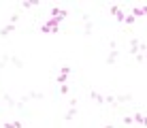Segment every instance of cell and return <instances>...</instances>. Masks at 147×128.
Listing matches in <instances>:
<instances>
[{"label":"cell","mask_w":147,"mask_h":128,"mask_svg":"<svg viewBox=\"0 0 147 128\" xmlns=\"http://www.w3.org/2000/svg\"><path fill=\"white\" fill-rule=\"evenodd\" d=\"M40 32H43V34H49V32H51V34H58V32H60V22H58L55 17H49L47 22L40 26Z\"/></svg>","instance_id":"6da1fadb"},{"label":"cell","mask_w":147,"mask_h":128,"mask_svg":"<svg viewBox=\"0 0 147 128\" xmlns=\"http://www.w3.org/2000/svg\"><path fill=\"white\" fill-rule=\"evenodd\" d=\"M109 13L113 15L117 22H126V11H124V7H119V4H111V7H109Z\"/></svg>","instance_id":"7a4b0ae2"},{"label":"cell","mask_w":147,"mask_h":128,"mask_svg":"<svg viewBox=\"0 0 147 128\" xmlns=\"http://www.w3.org/2000/svg\"><path fill=\"white\" fill-rule=\"evenodd\" d=\"M70 70H73V68H70L68 64H64L62 68H60V73H58V77H55V81H58L60 85H64V83H66V79H68V75H70Z\"/></svg>","instance_id":"3957f363"},{"label":"cell","mask_w":147,"mask_h":128,"mask_svg":"<svg viewBox=\"0 0 147 128\" xmlns=\"http://www.w3.org/2000/svg\"><path fill=\"white\" fill-rule=\"evenodd\" d=\"M49 13H51V17H55V19H58L60 24H62L64 19L68 17V13L64 11V9H60V7H51V9H49Z\"/></svg>","instance_id":"277c9868"},{"label":"cell","mask_w":147,"mask_h":128,"mask_svg":"<svg viewBox=\"0 0 147 128\" xmlns=\"http://www.w3.org/2000/svg\"><path fill=\"white\" fill-rule=\"evenodd\" d=\"M132 120H134V124H141V126H145V128H147V115H143L141 111H134Z\"/></svg>","instance_id":"5b68a950"},{"label":"cell","mask_w":147,"mask_h":128,"mask_svg":"<svg viewBox=\"0 0 147 128\" xmlns=\"http://www.w3.org/2000/svg\"><path fill=\"white\" fill-rule=\"evenodd\" d=\"M130 13H132L134 17H145V15H147V4H143V7H132Z\"/></svg>","instance_id":"8992f818"},{"label":"cell","mask_w":147,"mask_h":128,"mask_svg":"<svg viewBox=\"0 0 147 128\" xmlns=\"http://www.w3.org/2000/svg\"><path fill=\"white\" fill-rule=\"evenodd\" d=\"M130 54L132 56L141 54V41L139 39H130Z\"/></svg>","instance_id":"52a82bcc"},{"label":"cell","mask_w":147,"mask_h":128,"mask_svg":"<svg viewBox=\"0 0 147 128\" xmlns=\"http://www.w3.org/2000/svg\"><path fill=\"white\" fill-rule=\"evenodd\" d=\"M117 56H119V51H117V49H111V51H109V56H107V60H105V62H107L109 66H113V64H115V60H117Z\"/></svg>","instance_id":"ba28073f"},{"label":"cell","mask_w":147,"mask_h":128,"mask_svg":"<svg viewBox=\"0 0 147 128\" xmlns=\"http://www.w3.org/2000/svg\"><path fill=\"white\" fill-rule=\"evenodd\" d=\"M90 98H92L94 102H98V105H102V102H105V94H100V92L92 90V92H90Z\"/></svg>","instance_id":"9c48e42d"},{"label":"cell","mask_w":147,"mask_h":128,"mask_svg":"<svg viewBox=\"0 0 147 128\" xmlns=\"http://www.w3.org/2000/svg\"><path fill=\"white\" fill-rule=\"evenodd\" d=\"M13 30H15V26H13V24H7V26L2 28V30H0V37H2V39H7L9 34L13 32Z\"/></svg>","instance_id":"30bf717a"},{"label":"cell","mask_w":147,"mask_h":128,"mask_svg":"<svg viewBox=\"0 0 147 128\" xmlns=\"http://www.w3.org/2000/svg\"><path fill=\"white\" fill-rule=\"evenodd\" d=\"M132 100V94H119L115 96V102H130Z\"/></svg>","instance_id":"8fae6325"},{"label":"cell","mask_w":147,"mask_h":128,"mask_svg":"<svg viewBox=\"0 0 147 128\" xmlns=\"http://www.w3.org/2000/svg\"><path fill=\"white\" fill-rule=\"evenodd\" d=\"M75 115H77V107H70V109L66 111V115H64V120H73Z\"/></svg>","instance_id":"7c38bea8"},{"label":"cell","mask_w":147,"mask_h":128,"mask_svg":"<svg viewBox=\"0 0 147 128\" xmlns=\"http://www.w3.org/2000/svg\"><path fill=\"white\" fill-rule=\"evenodd\" d=\"M134 19H136V17H134L132 13H126V22H124V24H126V26H134Z\"/></svg>","instance_id":"4fadbf2b"},{"label":"cell","mask_w":147,"mask_h":128,"mask_svg":"<svg viewBox=\"0 0 147 128\" xmlns=\"http://www.w3.org/2000/svg\"><path fill=\"white\" fill-rule=\"evenodd\" d=\"M4 128H22V122H19V120H15V122H7V124H4Z\"/></svg>","instance_id":"5bb4252c"},{"label":"cell","mask_w":147,"mask_h":128,"mask_svg":"<svg viewBox=\"0 0 147 128\" xmlns=\"http://www.w3.org/2000/svg\"><path fill=\"white\" fill-rule=\"evenodd\" d=\"M121 124H124V126H130V124H134L132 115H124V117H121Z\"/></svg>","instance_id":"9a60e30c"},{"label":"cell","mask_w":147,"mask_h":128,"mask_svg":"<svg viewBox=\"0 0 147 128\" xmlns=\"http://www.w3.org/2000/svg\"><path fill=\"white\" fill-rule=\"evenodd\" d=\"M22 7H24V9H32V7H38V0H32V2L28 0V2H24V4H22Z\"/></svg>","instance_id":"2e32d148"},{"label":"cell","mask_w":147,"mask_h":128,"mask_svg":"<svg viewBox=\"0 0 147 128\" xmlns=\"http://www.w3.org/2000/svg\"><path fill=\"white\" fill-rule=\"evenodd\" d=\"M11 62H13L15 66H19V68H22V66H24V62H22V60H19V58H15V56H11Z\"/></svg>","instance_id":"e0dca14e"},{"label":"cell","mask_w":147,"mask_h":128,"mask_svg":"<svg viewBox=\"0 0 147 128\" xmlns=\"http://www.w3.org/2000/svg\"><path fill=\"white\" fill-rule=\"evenodd\" d=\"M17 22H19V15H17V13H15V15H11V17H9V24H13V26H15Z\"/></svg>","instance_id":"ac0fdd59"},{"label":"cell","mask_w":147,"mask_h":128,"mask_svg":"<svg viewBox=\"0 0 147 128\" xmlns=\"http://www.w3.org/2000/svg\"><path fill=\"white\" fill-rule=\"evenodd\" d=\"M60 94H62V96H66V94H68V85H66V83L60 85Z\"/></svg>","instance_id":"d6986e66"},{"label":"cell","mask_w":147,"mask_h":128,"mask_svg":"<svg viewBox=\"0 0 147 128\" xmlns=\"http://www.w3.org/2000/svg\"><path fill=\"white\" fill-rule=\"evenodd\" d=\"M30 96H32V98H43V92H32Z\"/></svg>","instance_id":"ffe728a7"},{"label":"cell","mask_w":147,"mask_h":128,"mask_svg":"<svg viewBox=\"0 0 147 128\" xmlns=\"http://www.w3.org/2000/svg\"><path fill=\"white\" fill-rule=\"evenodd\" d=\"M109 49H117V43H115V41H109Z\"/></svg>","instance_id":"44dd1931"},{"label":"cell","mask_w":147,"mask_h":128,"mask_svg":"<svg viewBox=\"0 0 147 128\" xmlns=\"http://www.w3.org/2000/svg\"><path fill=\"white\" fill-rule=\"evenodd\" d=\"M143 56H145V64H147V51H145V54H143Z\"/></svg>","instance_id":"7402d4cb"},{"label":"cell","mask_w":147,"mask_h":128,"mask_svg":"<svg viewBox=\"0 0 147 128\" xmlns=\"http://www.w3.org/2000/svg\"><path fill=\"white\" fill-rule=\"evenodd\" d=\"M107 128H115V126H113V124H109V126H107Z\"/></svg>","instance_id":"603a6c76"}]
</instances>
